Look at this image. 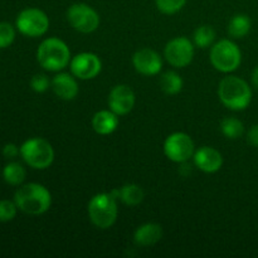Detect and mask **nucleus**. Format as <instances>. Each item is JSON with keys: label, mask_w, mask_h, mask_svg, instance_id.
<instances>
[{"label": "nucleus", "mask_w": 258, "mask_h": 258, "mask_svg": "<svg viewBox=\"0 0 258 258\" xmlns=\"http://www.w3.org/2000/svg\"><path fill=\"white\" fill-rule=\"evenodd\" d=\"M18 209L30 216L45 213L52 206V194L44 185L29 183L20 186L14 196Z\"/></svg>", "instance_id": "1"}, {"label": "nucleus", "mask_w": 258, "mask_h": 258, "mask_svg": "<svg viewBox=\"0 0 258 258\" xmlns=\"http://www.w3.org/2000/svg\"><path fill=\"white\" fill-rule=\"evenodd\" d=\"M156 8L160 13L166 15L175 14L180 12L186 4V0H155Z\"/></svg>", "instance_id": "24"}, {"label": "nucleus", "mask_w": 258, "mask_h": 258, "mask_svg": "<svg viewBox=\"0 0 258 258\" xmlns=\"http://www.w3.org/2000/svg\"><path fill=\"white\" fill-rule=\"evenodd\" d=\"M241 62V49L233 40L222 39L212 47L211 63L219 72L232 73L239 67Z\"/></svg>", "instance_id": "6"}, {"label": "nucleus", "mask_w": 258, "mask_h": 258, "mask_svg": "<svg viewBox=\"0 0 258 258\" xmlns=\"http://www.w3.org/2000/svg\"><path fill=\"white\" fill-rule=\"evenodd\" d=\"M67 19L73 29L85 34L95 32L100 25L98 13L85 3H76L71 5L67 10Z\"/></svg>", "instance_id": "8"}, {"label": "nucleus", "mask_w": 258, "mask_h": 258, "mask_svg": "<svg viewBox=\"0 0 258 258\" xmlns=\"http://www.w3.org/2000/svg\"><path fill=\"white\" fill-rule=\"evenodd\" d=\"M164 55L169 64L175 68H184L194 58V44L186 37H176L169 40L164 49Z\"/></svg>", "instance_id": "10"}, {"label": "nucleus", "mask_w": 258, "mask_h": 258, "mask_svg": "<svg viewBox=\"0 0 258 258\" xmlns=\"http://www.w3.org/2000/svg\"><path fill=\"white\" fill-rule=\"evenodd\" d=\"M17 204L12 201H0V222H10L17 216Z\"/></svg>", "instance_id": "26"}, {"label": "nucleus", "mask_w": 258, "mask_h": 258, "mask_svg": "<svg viewBox=\"0 0 258 258\" xmlns=\"http://www.w3.org/2000/svg\"><path fill=\"white\" fill-rule=\"evenodd\" d=\"M118 116L111 110H101L92 117V127L98 135H110L117 128Z\"/></svg>", "instance_id": "17"}, {"label": "nucleus", "mask_w": 258, "mask_h": 258, "mask_svg": "<svg viewBox=\"0 0 258 258\" xmlns=\"http://www.w3.org/2000/svg\"><path fill=\"white\" fill-rule=\"evenodd\" d=\"M38 63L49 72H59L71 63L70 47L62 39L47 38L40 43L37 50Z\"/></svg>", "instance_id": "3"}, {"label": "nucleus", "mask_w": 258, "mask_h": 258, "mask_svg": "<svg viewBox=\"0 0 258 258\" xmlns=\"http://www.w3.org/2000/svg\"><path fill=\"white\" fill-rule=\"evenodd\" d=\"M194 148V141L185 133L171 134L164 143V153L166 158L178 164L186 163L189 159L193 158L196 153Z\"/></svg>", "instance_id": "9"}, {"label": "nucleus", "mask_w": 258, "mask_h": 258, "mask_svg": "<svg viewBox=\"0 0 258 258\" xmlns=\"http://www.w3.org/2000/svg\"><path fill=\"white\" fill-rule=\"evenodd\" d=\"M163 238V228L158 223H145L139 227L134 233V242L138 246H154Z\"/></svg>", "instance_id": "16"}, {"label": "nucleus", "mask_w": 258, "mask_h": 258, "mask_svg": "<svg viewBox=\"0 0 258 258\" xmlns=\"http://www.w3.org/2000/svg\"><path fill=\"white\" fill-rule=\"evenodd\" d=\"M20 155L30 168L38 170L49 168L54 160L52 145L42 138H33L24 141L20 146Z\"/></svg>", "instance_id": "5"}, {"label": "nucleus", "mask_w": 258, "mask_h": 258, "mask_svg": "<svg viewBox=\"0 0 258 258\" xmlns=\"http://www.w3.org/2000/svg\"><path fill=\"white\" fill-rule=\"evenodd\" d=\"M194 165L204 173H217L223 165V156L212 146H203L193 155Z\"/></svg>", "instance_id": "14"}, {"label": "nucleus", "mask_w": 258, "mask_h": 258, "mask_svg": "<svg viewBox=\"0 0 258 258\" xmlns=\"http://www.w3.org/2000/svg\"><path fill=\"white\" fill-rule=\"evenodd\" d=\"M50 86H52L53 92L60 100H75L78 95V83L72 73L71 75L66 72L58 73L50 81Z\"/></svg>", "instance_id": "15"}, {"label": "nucleus", "mask_w": 258, "mask_h": 258, "mask_svg": "<svg viewBox=\"0 0 258 258\" xmlns=\"http://www.w3.org/2000/svg\"><path fill=\"white\" fill-rule=\"evenodd\" d=\"M15 25L18 30L27 37H40L45 34L49 28V18L43 10L28 8L18 14Z\"/></svg>", "instance_id": "7"}, {"label": "nucleus", "mask_w": 258, "mask_h": 258, "mask_svg": "<svg viewBox=\"0 0 258 258\" xmlns=\"http://www.w3.org/2000/svg\"><path fill=\"white\" fill-rule=\"evenodd\" d=\"M135 106V93L128 86L117 85L108 95V107L117 116L127 115Z\"/></svg>", "instance_id": "12"}, {"label": "nucleus", "mask_w": 258, "mask_h": 258, "mask_svg": "<svg viewBox=\"0 0 258 258\" xmlns=\"http://www.w3.org/2000/svg\"><path fill=\"white\" fill-rule=\"evenodd\" d=\"M221 131L227 139L236 140L243 135V122L236 117H224L221 122Z\"/></svg>", "instance_id": "22"}, {"label": "nucleus", "mask_w": 258, "mask_h": 258, "mask_svg": "<svg viewBox=\"0 0 258 258\" xmlns=\"http://www.w3.org/2000/svg\"><path fill=\"white\" fill-rule=\"evenodd\" d=\"M116 199H120L123 204L130 207H135L140 204L144 201V193L143 188L138 184H126V185L121 186L120 189H113L110 191Z\"/></svg>", "instance_id": "18"}, {"label": "nucleus", "mask_w": 258, "mask_h": 258, "mask_svg": "<svg viewBox=\"0 0 258 258\" xmlns=\"http://www.w3.org/2000/svg\"><path fill=\"white\" fill-rule=\"evenodd\" d=\"M216 39V32L211 25H201L194 30L193 42L198 48H208L211 47Z\"/></svg>", "instance_id": "23"}, {"label": "nucleus", "mask_w": 258, "mask_h": 258, "mask_svg": "<svg viewBox=\"0 0 258 258\" xmlns=\"http://www.w3.org/2000/svg\"><path fill=\"white\" fill-rule=\"evenodd\" d=\"M252 27L251 19L248 15L246 14H237L231 19L228 24V34L232 38L236 39H241V38L246 37L249 33Z\"/></svg>", "instance_id": "19"}, {"label": "nucleus", "mask_w": 258, "mask_h": 258, "mask_svg": "<svg viewBox=\"0 0 258 258\" xmlns=\"http://www.w3.org/2000/svg\"><path fill=\"white\" fill-rule=\"evenodd\" d=\"M218 97L227 108L246 110L252 101V90L248 83L237 76H227L219 82Z\"/></svg>", "instance_id": "2"}, {"label": "nucleus", "mask_w": 258, "mask_h": 258, "mask_svg": "<svg viewBox=\"0 0 258 258\" xmlns=\"http://www.w3.org/2000/svg\"><path fill=\"white\" fill-rule=\"evenodd\" d=\"M27 176L24 166L19 163H9L3 169V178L10 185H20Z\"/></svg>", "instance_id": "21"}, {"label": "nucleus", "mask_w": 258, "mask_h": 258, "mask_svg": "<svg viewBox=\"0 0 258 258\" xmlns=\"http://www.w3.org/2000/svg\"><path fill=\"white\" fill-rule=\"evenodd\" d=\"M183 78L174 71H168L161 76L160 80V87L164 93L169 96L178 95L181 90H183Z\"/></svg>", "instance_id": "20"}, {"label": "nucleus", "mask_w": 258, "mask_h": 258, "mask_svg": "<svg viewBox=\"0 0 258 258\" xmlns=\"http://www.w3.org/2000/svg\"><path fill=\"white\" fill-rule=\"evenodd\" d=\"M20 154V148H18L15 144H7L3 148V155L7 159H13Z\"/></svg>", "instance_id": "28"}, {"label": "nucleus", "mask_w": 258, "mask_h": 258, "mask_svg": "<svg viewBox=\"0 0 258 258\" xmlns=\"http://www.w3.org/2000/svg\"><path fill=\"white\" fill-rule=\"evenodd\" d=\"M71 73L78 80H92L100 75L102 70V62L95 53L82 52L76 54L70 63Z\"/></svg>", "instance_id": "11"}, {"label": "nucleus", "mask_w": 258, "mask_h": 258, "mask_svg": "<svg viewBox=\"0 0 258 258\" xmlns=\"http://www.w3.org/2000/svg\"><path fill=\"white\" fill-rule=\"evenodd\" d=\"M15 39V30L10 23L0 22V49L8 48Z\"/></svg>", "instance_id": "25"}, {"label": "nucleus", "mask_w": 258, "mask_h": 258, "mask_svg": "<svg viewBox=\"0 0 258 258\" xmlns=\"http://www.w3.org/2000/svg\"><path fill=\"white\" fill-rule=\"evenodd\" d=\"M117 199L111 193H98L88 203V217L93 226L100 229H107L117 219Z\"/></svg>", "instance_id": "4"}, {"label": "nucleus", "mask_w": 258, "mask_h": 258, "mask_svg": "<svg viewBox=\"0 0 258 258\" xmlns=\"http://www.w3.org/2000/svg\"><path fill=\"white\" fill-rule=\"evenodd\" d=\"M252 83H253L254 87L258 90V66L256 68H254L253 71H252Z\"/></svg>", "instance_id": "30"}, {"label": "nucleus", "mask_w": 258, "mask_h": 258, "mask_svg": "<svg viewBox=\"0 0 258 258\" xmlns=\"http://www.w3.org/2000/svg\"><path fill=\"white\" fill-rule=\"evenodd\" d=\"M133 64L140 75L155 76L163 68V59L154 49L144 48L134 54Z\"/></svg>", "instance_id": "13"}, {"label": "nucleus", "mask_w": 258, "mask_h": 258, "mask_svg": "<svg viewBox=\"0 0 258 258\" xmlns=\"http://www.w3.org/2000/svg\"><path fill=\"white\" fill-rule=\"evenodd\" d=\"M50 81L48 80V77L43 73H38V75H34L30 80V87L34 92L37 93H43L49 88Z\"/></svg>", "instance_id": "27"}, {"label": "nucleus", "mask_w": 258, "mask_h": 258, "mask_svg": "<svg viewBox=\"0 0 258 258\" xmlns=\"http://www.w3.org/2000/svg\"><path fill=\"white\" fill-rule=\"evenodd\" d=\"M247 140L254 148H258V125L252 126L247 134Z\"/></svg>", "instance_id": "29"}]
</instances>
